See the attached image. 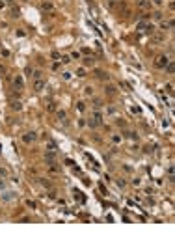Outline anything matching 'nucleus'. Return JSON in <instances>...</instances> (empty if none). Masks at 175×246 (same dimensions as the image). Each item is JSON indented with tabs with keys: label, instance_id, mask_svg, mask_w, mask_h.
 Here are the masks:
<instances>
[{
	"label": "nucleus",
	"instance_id": "nucleus-11",
	"mask_svg": "<svg viewBox=\"0 0 175 246\" xmlns=\"http://www.w3.org/2000/svg\"><path fill=\"white\" fill-rule=\"evenodd\" d=\"M164 71H166L168 75H173V73H175V64H173V60H169L168 64H166V67H164Z\"/></svg>",
	"mask_w": 175,
	"mask_h": 246
},
{
	"label": "nucleus",
	"instance_id": "nucleus-17",
	"mask_svg": "<svg viewBox=\"0 0 175 246\" xmlns=\"http://www.w3.org/2000/svg\"><path fill=\"white\" fill-rule=\"evenodd\" d=\"M151 2V6H155L157 9H162L164 8V0H149Z\"/></svg>",
	"mask_w": 175,
	"mask_h": 246
},
{
	"label": "nucleus",
	"instance_id": "nucleus-13",
	"mask_svg": "<svg viewBox=\"0 0 175 246\" xmlns=\"http://www.w3.org/2000/svg\"><path fill=\"white\" fill-rule=\"evenodd\" d=\"M153 35V41H157V43H162V41H166V34L160 32V34H151Z\"/></svg>",
	"mask_w": 175,
	"mask_h": 246
},
{
	"label": "nucleus",
	"instance_id": "nucleus-15",
	"mask_svg": "<svg viewBox=\"0 0 175 246\" xmlns=\"http://www.w3.org/2000/svg\"><path fill=\"white\" fill-rule=\"evenodd\" d=\"M84 95H86V97H93V95H95L93 86H86V88H84Z\"/></svg>",
	"mask_w": 175,
	"mask_h": 246
},
{
	"label": "nucleus",
	"instance_id": "nucleus-3",
	"mask_svg": "<svg viewBox=\"0 0 175 246\" xmlns=\"http://www.w3.org/2000/svg\"><path fill=\"white\" fill-rule=\"evenodd\" d=\"M168 62H169V56H166V54H158L157 58H155V64H153V65H155L157 69H164Z\"/></svg>",
	"mask_w": 175,
	"mask_h": 246
},
{
	"label": "nucleus",
	"instance_id": "nucleus-27",
	"mask_svg": "<svg viewBox=\"0 0 175 246\" xmlns=\"http://www.w3.org/2000/svg\"><path fill=\"white\" fill-rule=\"evenodd\" d=\"M127 136L131 140H138V132H134V131H127Z\"/></svg>",
	"mask_w": 175,
	"mask_h": 246
},
{
	"label": "nucleus",
	"instance_id": "nucleus-23",
	"mask_svg": "<svg viewBox=\"0 0 175 246\" xmlns=\"http://www.w3.org/2000/svg\"><path fill=\"white\" fill-rule=\"evenodd\" d=\"M75 75H76V76H80V78H84V76H86V67H78Z\"/></svg>",
	"mask_w": 175,
	"mask_h": 246
},
{
	"label": "nucleus",
	"instance_id": "nucleus-35",
	"mask_svg": "<svg viewBox=\"0 0 175 246\" xmlns=\"http://www.w3.org/2000/svg\"><path fill=\"white\" fill-rule=\"evenodd\" d=\"M166 90H168V93H173V84H171V82L166 86Z\"/></svg>",
	"mask_w": 175,
	"mask_h": 246
},
{
	"label": "nucleus",
	"instance_id": "nucleus-28",
	"mask_svg": "<svg viewBox=\"0 0 175 246\" xmlns=\"http://www.w3.org/2000/svg\"><path fill=\"white\" fill-rule=\"evenodd\" d=\"M76 108H78L80 112H86V105H84V101H78V102H76Z\"/></svg>",
	"mask_w": 175,
	"mask_h": 246
},
{
	"label": "nucleus",
	"instance_id": "nucleus-16",
	"mask_svg": "<svg viewBox=\"0 0 175 246\" xmlns=\"http://www.w3.org/2000/svg\"><path fill=\"white\" fill-rule=\"evenodd\" d=\"M151 17L155 19V20H162V19H164V15H162V9H157V11H153V13H151Z\"/></svg>",
	"mask_w": 175,
	"mask_h": 246
},
{
	"label": "nucleus",
	"instance_id": "nucleus-36",
	"mask_svg": "<svg viewBox=\"0 0 175 246\" xmlns=\"http://www.w3.org/2000/svg\"><path fill=\"white\" fill-rule=\"evenodd\" d=\"M116 183H117V187H125V179H117Z\"/></svg>",
	"mask_w": 175,
	"mask_h": 246
},
{
	"label": "nucleus",
	"instance_id": "nucleus-39",
	"mask_svg": "<svg viewBox=\"0 0 175 246\" xmlns=\"http://www.w3.org/2000/svg\"><path fill=\"white\" fill-rule=\"evenodd\" d=\"M6 8V2H4V0H0V9H4Z\"/></svg>",
	"mask_w": 175,
	"mask_h": 246
},
{
	"label": "nucleus",
	"instance_id": "nucleus-40",
	"mask_svg": "<svg viewBox=\"0 0 175 246\" xmlns=\"http://www.w3.org/2000/svg\"><path fill=\"white\" fill-rule=\"evenodd\" d=\"M4 2H8V4H11V2H13V0H4Z\"/></svg>",
	"mask_w": 175,
	"mask_h": 246
},
{
	"label": "nucleus",
	"instance_id": "nucleus-32",
	"mask_svg": "<svg viewBox=\"0 0 175 246\" xmlns=\"http://www.w3.org/2000/svg\"><path fill=\"white\" fill-rule=\"evenodd\" d=\"M61 76H64V80H71L73 73H69V71H64V73H61Z\"/></svg>",
	"mask_w": 175,
	"mask_h": 246
},
{
	"label": "nucleus",
	"instance_id": "nucleus-38",
	"mask_svg": "<svg viewBox=\"0 0 175 246\" xmlns=\"http://www.w3.org/2000/svg\"><path fill=\"white\" fill-rule=\"evenodd\" d=\"M4 187H6V183H4V179H0V192L4 190Z\"/></svg>",
	"mask_w": 175,
	"mask_h": 246
},
{
	"label": "nucleus",
	"instance_id": "nucleus-30",
	"mask_svg": "<svg viewBox=\"0 0 175 246\" xmlns=\"http://www.w3.org/2000/svg\"><path fill=\"white\" fill-rule=\"evenodd\" d=\"M95 64V60L91 58V56H88V58H84V65H93Z\"/></svg>",
	"mask_w": 175,
	"mask_h": 246
},
{
	"label": "nucleus",
	"instance_id": "nucleus-8",
	"mask_svg": "<svg viewBox=\"0 0 175 246\" xmlns=\"http://www.w3.org/2000/svg\"><path fill=\"white\" fill-rule=\"evenodd\" d=\"M110 142L114 144V146H121V142H123V136L119 134V132H112V134H110Z\"/></svg>",
	"mask_w": 175,
	"mask_h": 246
},
{
	"label": "nucleus",
	"instance_id": "nucleus-12",
	"mask_svg": "<svg viewBox=\"0 0 175 246\" xmlns=\"http://www.w3.org/2000/svg\"><path fill=\"white\" fill-rule=\"evenodd\" d=\"M13 84H15V88L17 90H23V86H24V80H23V76L17 75L15 76V80H13Z\"/></svg>",
	"mask_w": 175,
	"mask_h": 246
},
{
	"label": "nucleus",
	"instance_id": "nucleus-21",
	"mask_svg": "<svg viewBox=\"0 0 175 246\" xmlns=\"http://www.w3.org/2000/svg\"><path fill=\"white\" fill-rule=\"evenodd\" d=\"M69 56H71V60H82V52H80V50H73Z\"/></svg>",
	"mask_w": 175,
	"mask_h": 246
},
{
	"label": "nucleus",
	"instance_id": "nucleus-14",
	"mask_svg": "<svg viewBox=\"0 0 175 246\" xmlns=\"http://www.w3.org/2000/svg\"><path fill=\"white\" fill-rule=\"evenodd\" d=\"M58 62H60V64H64V65H67V64H71V56L69 54H61Z\"/></svg>",
	"mask_w": 175,
	"mask_h": 246
},
{
	"label": "nucleus",
	"instance_id": "nucleus-41",
	"mask_svg": "<svg viewBox=\"0 0 175 246\" xmlns=\"http://www.w3.org/2000/svg\"><path fill=\"white\" fill-rule=\"evenodd\" d=\"M110 2H119V0H110Z\"/></svg>",
	"mask_w": 175,
	"mask_h": 246
},
{
	"label": "nucleus",
	"instance_id": "nucleus-6",
	"mask_svg": "<svg viewBox=\"0 0 175 246\" xmlns=\"http://www.w3.org/2000/svg\"><path fill=\"white\" fill-rule=\"evenodd\" d=\"M45 160H47L49 166L58 164V155H56V151H47V153H45Z\"/></svg>",
	"mask_w": 175,
	"mask_h": 246
},
{
	"label": "nucleus",
	"instance_id": "nucleus-25",
	"mask_svg": "<svg viewBox=\"0 0 175 246\" xmlns=\"http://www.w3.org/2000/svg\"><path fill=\"white\" fill-rule=\"evenodd\" d=\"M24 203H26V207H30V209H37V203H35L34 199H26Z\"/></svg>",
	"mask_w": 175,
	"mask_h": 246
},
{
	"label": "nucleus",
	"instance_id": "nucleus-33",
	"mask_svg": "<svg viewBox=\"0 0 175 246\" xmlns=\"http://www.w3.org/2000/svg\"><path fill=\"white\" fill-rule=\"evenodd\" d=\"M60 56H61V54H60V52H56V50H54V52L50 54V58H52L54 62H58V60H60Z\"/></svg>",
	"mask_w": 175,
	"mask_h": 246
},
{
	"label": "nucleus",
	"instance_id": "nucleus-20",
	"mask_svg": "<svg viewBox=\"0 0 175 246\" xmlns=\"http://www.w3.org/2000/svg\"><path fill=\"white\" fill-rule=\"evenodd\" d=\"M41 8H43L45 11H54V6L50 2H41Z\"/></svg>",
	"mask_w": 175,
	"mask_h": 246
},
{
	"label": "nucleus",
	"instance_id": "nucleus-42",
	"mask_svg": "<svg viewBox=\"0 0 175 246\" xmlns=\"http://www.w3.org/2000/svg\"><path fill=\"white\" fill-rule=\"evenodd\" d=\"M0 151H2V146H0Z\"/></svg>",
	"mask_w": 175,
	"mask_h": 246
},
{
	"label": "nucleus",
	"instance_id": "nucleus-24",
	"mask_svg": "<svg viewBox=\"0 0 175 246\" xmlns=\"http://www.w3.org/2000/svg\"><path fill=\"white\" fill-rule=\"evenodd\" d=\"M0 177H2V179L9 177V172H8V170H6V168H4V166H0Z\"/></svg>",
	"mask_w": 175,
	"mask_h": 246
},
{
	"label": "nucleus",
	"instance_id": "nucleus-4",
	"mask_svg": "<svg viewBox=\"0 0 175 246\" xmlns=\"http://www.w3.org/2000/svg\"><path fill=\"white\" fill-rule=\"evenodd\" d=\"M91 117L97 121V125H102V121H104V114L101 108H91Z\"/></svg>",
	"mask_w": 175,
	"mask_h": 246
},
{
	"label": "nucleus",
	"instance_id": "nucleus-10",
	"mask_svg": "<svg viewBox=\"0 0 175 246\" xmlns=\"http://www.w3.org/2000/svg\"><path fill=\"white\" fill-rule=\"evenodd\" d=\"M104 93L106 95H116L117 93V88L114 84H104Z\"/></svg>",
	"mask_w": 175,
	"mask_h": 246
},
{
	"label": "nucleus",
	"instance_id": "nucleus-31",
	"mask_svg": "<svg viewBox=\"0 0 175 246\" xmlns=\"http://www.w3.org/2000/svg\"><path fill=\"white\" fill-rule=\"evenodd\" d=\"M56 114H58V117H60L61 121H65V116H67V114H65V110H58Z\"/></svg>",
	"mask_w": 175,
	"mask_h": 246
},
{
	"label": "nucleus",
	"instance_id": "nucleus-9",
	"mask_svg": "<svg viewBox=\"0 0 175 246\" xmlns=\"http://www.w3.org/2000/svg\"><path fill=\"white\" fill-rule=\"evenodd\" d=\"M134 4H136V8H140V9L151 8V2H149V0H134Z\"/></svg>",
	"mask_w": 175,
	"mask_h": 246
},
{
	"label": "nucleus",
	"instance_id": "nucleus-2",
	"mask_svg": "<svg viewBox=\"0 0 175 246\" xmlns=\"http://www.w3.org/2000/svg\"><path fill=\"white\" fill-rule=\"evenodd\" d=\"M158 30H160V32H164V34H166V32H171V30H173V17H169L168 20L162 19L160 24H158Z\"/></svg>",
	"mask_w": 175,
	"mask_h": 246
},
{
	"label": "nucleus",
	"instance_id": "nucleus-26",
	"mask_svg": "<svg viewBox=\"0 0 175 246\" xmlns=\"http://www.w3.org/2000/svg\"><path fill=\"white\" fill-rule=\"evenodd\" d=\"M86 125H88V127H91V129H95V127H97V121L93 119V117H90V119L86 121Z\"/></svg>",
	"mask_w": 175,
	"mask_h": 246
},
{
	"label": "nucleus",
	"instance_id": "nucleus-1",
	"mask_svg": "<svg viewBox=\"0 0 175 246\" xmlns=\"http://www.w3.org/2000/svg\"><path fill=\"white\" fill-rule=\"evenodd\" d=\"M136 28L140 30V32H145V34H155L157 26L153 23H145V20H140V23L136 24Z\"/></svg>",
	"mask_w": 175,
	"mask_h": 246
},
{
	"label": "nucleus",
	"instance_id": "nucleus-5",
	"mask_svg": "<svg viewBox=\"0 0 175 246\" xmlns=\"http://www.w3.org/2000/svg\"><path fill=\"white\" fill-rule=\"evenodd\" d=\"M35 140H37V134H35L34 131L26 132V134H23V144H26V146H32V144H35Z\"/></svg>",
	"mask_w": 175,
	"mask_h": 246
},
{
	"label": "nucleus",
	"instance_id": "nucleus-7",
	"mask_svg": "<svg viewBox=\"0 0 175 246\" xmlns=\"http://www.w3.org/2000/svg\"><path fill=\"white\" fill-rule=\"evenodd\" d=\"M45 88H47V82H45V78L41 76V78H34V91H43Z\"/></svg>",
	"mask_w": 175,
	"mask_h": 246
},
{
	"label": "nucleus",
	"instance_id": "nucleus-18",
	"mask_svg": "<svg viewBox=\"0 0 175 246\" xmlns=\"http://www.w3.org/2000/svg\"><path fill=\"white\" fill-rule=\"evenodd\" d=\"M166 172H168V179H169V183H173V179H175V175H173V164H169Z\"/></svg>",
	"mask_w": 175,
	"mask_h": 246
},
{
	"label": "nucleus",
	"instance_id": "nucleus-19",
	"mask_svg": "<svg viewBox=\"0 0 175 246\" xmlns=\"http://www.w3.org/2000/svg\"><path fill=\"white\" fill-rule=\"evenodd\" d=\"M47 147H49V151H56V153H58V146H56L54 140H49L47 142Z\"/></svg>",
	"mask_w": 175,
	"mask_h": 246
},
{
	"label": "nucleus",
	"instance_id": "nucleus-37",
	"mask_svg": "<svg viewBox=\"0 0 175 246\" xmlns=\"http://www.w3.org/2000/svg\"><path fill=\"white\" fill-rule=\"evenodd\" d=\"M78 127H86V121H84V117H80V119H78Z\"/></svg>",
	"mask_w": 175,
	"mask_h": 246
},
{
	"label": "nucleus",
	"instance_id": "nucleus-22",
	"mask_svg": "<svg viewBox=\"0 0 175 246\" xmlns=\"http://www.w3.org/2000/svg\"><path fill=\"white\" fill-rule=\"evenodd\" d=\"M91 105H93V108H102V106H104L101 99H93V101H91Z\"/></svg>",
	"mask_w": 175,
	"mask_h": 246
},
{
	"label": "nucleus",
	"instance_id": "nucleus-34",
	"mask_svg": "<svg viewBox=\"0 0 175 246\" xmlns=\"http://www.w3.org/2000/svg\"><path fill=\"white\" fill-rule=\"evenodd\" d=\"M132 187H140V184H142V181H140V179H138V177H134V179H132Z\"/></svg>",
	"mask_w": 175,
	"mask_h": 246
},
{
	"label": "nucleus",
	"instance_id": "nucleus-29",
	"mask_svg": "<svg viewBox=\"0 0 175 246\" xmlns=\"http://www.w3.org/2000/svg\"><path fill=\"white\" fill-rule=\"evenodd\" d=\"M11 108H13V110H20V108H23V105H20L19 101H13V102H11Z\"/></svg>",
	"mask_w": 175,
	"mask_h": 246
}]
</instances>
